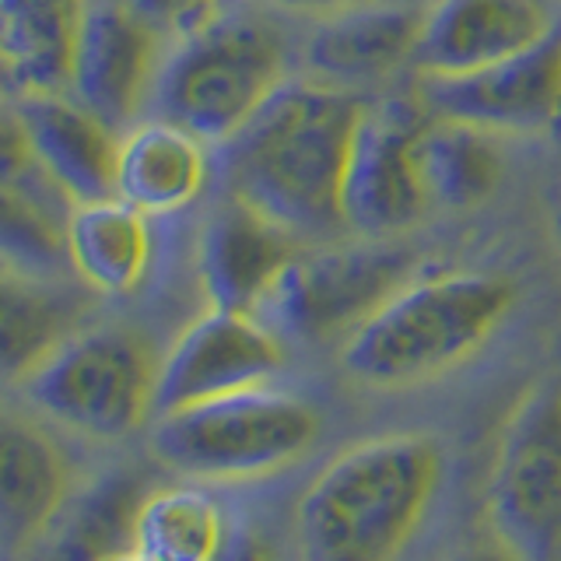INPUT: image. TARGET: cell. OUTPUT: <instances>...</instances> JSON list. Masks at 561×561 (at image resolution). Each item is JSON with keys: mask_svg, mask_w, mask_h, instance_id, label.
<instances>
[{"mask_svg": "<svg viewBox=\"0 0 561 561\" xmlns=\"http://www.w3.org/2000/svg\"><path fill=\"white\" fill-rule=\"evenodd\" d=\"M449 481L432 432H382L333 453L295 499L298 561H400Z\"/></svg>", "mask_w": 561, "mask_h": 561, "instance_id": "6da1fadb", "label": "cell"}, {"mask_svg": "<svg viewBox=\"0 0 561 561\" xmlns=\"http://www.w3.org/2000/svg\"><path fill=\"white\" fill-rule=\"evenodd\" d=\"M365 105L347 88L288 81L228 140V197L250 204L291 236L344 225L341 186Z\"/></svg>", "mask_w": 561, "mask_h": 561, "instance_id": "7a4b0ae2", "label": "cell"}, {"mask_svg": "<svg viewBox=\"0 0 561 561\" xmlns=\"http://www.w3.org/2000/svg\"><path fill=\"white\" fill-rule=\"evenodd\" d=\"M516 306V285L491 271H443L382 298L341 344V368L368 390H411L470 362Z\"/></svg>", "mask_w": 561, "mask_h": 561, "instance_id": "3957f363", "label": "cell"}, {"mask_svg": "<svg viewBox=\"0 0 561 561\" xmlns=\"http://www.w3.org/2000/svg\"><path fill=\"white\" fill-rule=\"evenodd\" d=\"M320 435L323 414L312 400L256 386L158 414L148 428V453L197 484H260L302 463Z\"/></svg>", "mask_w": 561, "mask_h": 561, "instance_id": "277c9868", "label": "cell"}, {"mask_svg": "<svg viewBox=\"0 0 561 561\" xmlns=\"http://www.w3.org/2000/svg\"><path fill=\"white\" fill-rule=\"evenodd\" d=\"M285 84V35L253 14H210L162 60L151 99L204 145H228Z\"/></svg>", "mask_w": 561, "mask_h": 561, "instance_id": "5b68a950", "label": "cell"}, {"mask_svg": "<svg viewBox=\"0 0 561 561\" xmlns=\"http://www.w3.org/2000/svg\"><path fill=\"white\" fill-rule=\"evenodd\" d=\"M158 365L127 327H78L14 386L53 425L92 443H119L154 417Z\"/></svg>", "mask_w": 561, "mask_h": 561, "instance_id": "8992f818", "label": "cell"}, {"mask_svg": "<svg viewBox=\"0 0 561 561\" xmlns=\"http://www.w3.org/2000/svg\"><path fill=\"white\" fill-rule=\"evenodd\" d=\"M481 513L523 561H561V379L526 386L508 408Z\"/></svg>", "mask_w": 561, "mask_h": 561, "instance_id": "52a82bcc", "label": "cell"}, {"mask_svg": "<svg viewBox=\"0 0 561 561\" xmlns=\"http://www.w3.org/2000/svg\"><path fill=\"white\" fill-rule=\"evenodd\" d=\"M285 365L288 351L280 330L260 312L207 306L165 347L158 365L154 417L256 386H274Z\"/></svg>", "mask_w": 561, "mask_h": 561, "instance_id": "ba28073f", "label": "cell"}, {"mask_svg": "<svg viewBox=\"0 0 561 561\" xmlns=\"http://www.w3.org/2000/svg\"><path fill=\"white\" fill-rule=\"evenodd\" d=\"M379 242L368 239V245L295 256L260 316L302 341H323L333 333L347 337L382 298L411 280L408 253Z\"/></svg>", "mask_w": 561, "mask_h": 561, "instance_id": "9c48e42d", "label": "cell"}, {"mask_svg": "<svg viewBox=\"0 0 561 561\" xmlns=\"http://www.w3.org/2000/svg\"><path fill=\"white\" fill-rule=\"evenodd\" d=\"M421 127L425 116L408 102L365 105L341 186V218L351 232L390 239L432 207L417 169Z\"/></svg>", "mask_w": 561, "mask_h": 561, "instance_id": "30bf717a", "label": "cell"}, {"mask_svg": "<svg viewBox=\"0 0 561 561\" xmlns=\"http://www.w3.org/2000/svg\"><path fill=\"white\" fill-rule=\"evenodd\" d=\"M428 116L488 134H540L561 119V25L534 49L467 75H417Z\"/></svg>", "mask_w": 561, "mask_h": 561, "instance_id": "8fae6325", "label": "cell"}, {"mask_svg": "<svg viewBox=\"0 0 561 561\" xmlns=\"http://www.w3.org/2000/svg\"><path fill=\"white\" fill-rule=\"evenodd\" d=\"M158 32L127 0H92L81 22L70 88L110 127H123L154 95Z\"/></svg>", "mask_w": 561, "mask_h": 561, "instance_id": "7c38bea8", "label": "cell"}, {"mask_svg": "<svg viewBox=\"0 0 561 561\" xmlns=\"http://www.w3.org/2000/svg\"><path fill=\"white\" fill-rule=\"evenodd\" d=\"M558 28L548 0H432L421 11V75H467L534 49Z\"/></svg>", "mask_w": 561, "mask_h": 561, "instance_id": "4fadbf2b", "label": "cell"}, {"mask_svg": "<svg viewBox=\"0 0 561 561\" xmlns=\"http://www.w3.org/2000/svg\"><path fill=\"white\" fill-rule=\"evenodd\" d=\"M32 165L57 186L70 204L116 197L119 137L81 99L60 92H22L14 105Z\"/></svg>", "mask_w": 561, "mask_h": 561, "instance_id": "5bb4252c", "label": "cell"}, {"mask_svg": "<svg viewBox=\"0 0 561 561\" xmlns=\"http://www.w3.org/2000/svg\"><path fill=\"white\" fill-rule=\"evenodd\" d=\"M78 499V470L39 421L8 414L0 432V537L14 561L53 534Z\"/></svg>", "mask_w": 561, "mask_h": 561, "instance_id": "9a60e30c", "label": "cell"}, {"mask_svg": "<svg viewBox=\"0 0 561 561\" xmlns=\"http://www.w3.org/2000/svg\"><path fill=\"white\" fill-rule=\"evenodd\" d=\"M295 256V236L288 228L228 197L197 245V280L207 306L263 312Z\"/></svg>", "mask_w": 561, "mask_h": 561, "instance_id": "2e32d148", "label": "cell"}, {"mask_svg": "<svg viewBox=\"0 0 561 561\" xmlns=\"http://www.w3.org/2000/svg\"><path fill=\"white\" fill-rule=\"evenodd\" d=\"M421 11L390 0L323 14L306 35V64L316 78L344 84L368 81L414 60Z\"/></svg>", "mask_w": 561, "mask_h": 561, "instance_id": "e0dca14e", "label": "cell"}, {"mask_svg": "<svg viewBox=\"0 0 561 561\" xmlns=\"http://www.w3.org/2000/svg\"><path fill=\"white\" fill-rule=\"evenodd\" d=\"M207 145L172 119H145L119 137L116 197L148 218L180 215L207 183Z\"/></svg>", "mask_w": 561, "mask_h": 561, "instance_id": "ac0fdd59", "label": "cell"}, {"mask_svg": "<svg viewBox=\"0 0 561 561\" xmlns=\"http://www.w3.org/2000/svg\"><path fill=\"white\" fill-rule=\"evenodd\" d=\"M67 263L95 295H130L151 267V225L119 197L70 204Z\"/></svg>", "mask_w": 561, "mask_h": 561, "instance_id": "d6986e66", "label": "cell"}, {"mask_svg": "<svg viewBox=\"0 0 561 561\" xmlns=\"http://www.w3.org/2000/svg\"><path fill=\"white\" fill-rule=\"evenodd\" d=\"M88 4L92 0H0L4 64L22 92H60L70 84Z\"/></svg>", "mask_w": 561, "mask_h": 561, "instance_id": "ffe728a7", "label": "cell"}, {"mask_svg": "<svg viewBox=\"0 0 561 561\" xmlns=\"http://www.w3.org/2000/svg\"><path fill=\"white\" fill-rule=\"evenodd\" d=\"M236 526L197 481L148 488L134 516V548L151 561H221Z\"/></svg>", "mask_w": 561, "mask_h": 561, "instance_id": "44dd1931", "label": "cell"}, {"mask_svg": "<svg viewBox=\"0 0 561 561\" xmlns=\"http://www.w3.org/2000/svg\"><path fill=\"white\" fill-rule=\"evenodd\" d=\"M417 169L428 204L446 210L481 207L502 183V154L495 134L470 123L428 116L417 137Z\"/></svg>", "mask_w": 561, "mask_h": 561, "instance_id": "7402d4cb", "label": "cell"}, {"mask_svg": "<svg viewBox=\"0 0 561 561\" xmlns=\"http://www.w3.org/2000/svg\"><path fill=\"white\" fill-rule=\"evenodd\" d=\"M145 495L148 488H137L134 473H105L99 484L78 491L57 526L53 561H102L113 551L134 548V516Z\"/></svg>", "mask_w": 561, "mask_h": 561, "instance_id": "603a6c76", "label": "cell"}, {"mask_svg": "<svg viewBox=\"0 0 561 561\" xmlns=\"http://www.w3.org/2000/svg\"><path fill=\"white\" fill-rule=\"evenodd\" d=\"M75 330V306L53 291L46 277L4 271V373L11 382Z\"/></svg>", "mask_w": 561, "mask_h": 561, "instance_id": "cb8c5ba5", "label": "cell"}, {"mask_svg": "<svg viewBox=\"0 0 561 561\" xmlns=\"http://www.w3.org/2000/svg\"><path fill=\"white\" fill-rule=\"evenodd\" d=\"M67 260V221L57 225L43 204L4 180V263L25 277H46Z\"/></svg>", "mask_w": 561, "mask_h": 561, "instance_id": "d4e9b609", "label": "cell"}, {"mask_svg": "<svg viewBox=\"0 0 561 561\" xmlns=\"http://www.w3.org/2000/svg\"><path fill=\"white\" fill-rule=\"evenodd\" d=\"M158 32H190L207 22L215 0H127Z\"/></svg>", "mask_w": 561, "mask_h": 561, "instance_id": "484cf974", "label": "cell"}, {"mask_svg": "<svg viewBox=\"0 0 561 561\" xmlns=\"http://www.w3.org/2000/svg\"><path fill=\"white\" fill-rule=\"evenodd\" d=\"M446 561H523L516 551H508L502 540H495L491 534H484L481 540L473 543H463V548H456Z\"/></svg>", "mask_w": 561, "mask_h": 561, "instance_id": "4316f807", "label": "cell"}, {"mask_svg": "<svg viewBox=\"0 0 561 561\" xmlns=\"http://www.w3.org/2000/svg\"><path fill=\"white\" fill-rule=\"evenodd\" d=\"M221 561H277V558L271 551V543L260 534L236 530V537H232V543H228V551L221 554Z\"/></svg>", "mask_w": 561, "mask_h": 561, "instance_id": "83f0119b", "label": "cell"}, {"mask_svg": "<svg viewBox=\"0 0 561 561\" xmlns=\"http://www.w3.org/2000/svg\"><path fill=\"white\" fill-rule=\"evenodd\" d=\"M274 8H285V11H298V14H337L347 8H362V4H373V0H267Z\"/></svg>", "mask_w": 561, "mask_h": 561, "instance_id": "f1b7e54d", "label": "cell"}, {"mask_svg": "<svg viewBox=\"0 0 561 561\" xmlns=\"http://www.w3.org/2000/svg\"><path fill=\"white\" fill-rule=\"evenodd\" d=\"M102 561H151L148 554H140L137 548H123V551H113V554H105Z\"/></svg>", "mask_w": 561, "mask_h": 561, "instance_id": "f546056e", "label": "cell"}, {"mask_svg": "<svg viewBox=\"0 0 561 561\" xmlns=\"http://www.w3.org/2000/svg\"><path fill=\"white\" fill-rule=\"evenodd\" d=\"M551 225H554V239H558V245H561V190H558L554 207H551Z\"/></svg>", "mask_w": 561, "mask_h": 561, "instance_id": "4dcf8cb0", "label": "cell"}]
</instances>
